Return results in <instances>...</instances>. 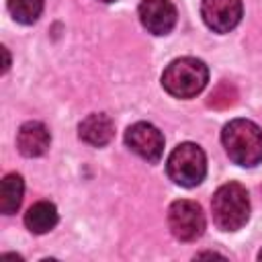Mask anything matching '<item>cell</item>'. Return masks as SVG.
Wrapping results in <instances>:
<instances>
[{"label": "cell", "instance_id": "6da1fadb", "mask_svg": "<svg viewBox=\"0 0 262 262\" xmlns=\"http://www.w3.org/2000/svg\"><path fill=\"white\" fill-rule=\"evenodd\" d=\"M223 147L237 166L252 168L262 162V129L248 119H233L221 131Z\"/></svg>", "mask_w": 262, "mask_h": 262}, {"label": "cell", "instance_id": "7a4b0ae2", "mask_svg": "<svg viewBox=\"0 0 262 262\" xmlns=\"http://www.w3.org/2000/svg\"><path fill=\"white\" fill-rule=\"evenodd\" d=\"M213 221L223 231H237L250 217V199L242 184L227 182L219 186L211 199Z\"/></svg>", "mask_w": 262, "mask_h": 262}, {"label": "cell", "instance_id": "3957f363", "mask_svg": "<svg viewBox=\"0 0 262 262\" xmlns=\"http://www.w3.org/2000/svg\"><path fill=\"white\" fill-rule=\"evenodd\" d=\"M209 80L207 66L196 57H178L162 74V86L176 98L196 96Z\"/></svg>", "mask_w": 262, "mask_h": 262}, {"label": "cell", "instance_id": "277c9868", "mask_svg": "<svg viewBox=\"0 0 262 262\" xmlns=\"http://www.w3.org/2000/svg\"><path fill=\"white\" fill-rule=\"evenodd\" d=\"M166 172L172 182L192 188L203 182L207 174V158L205 151L196 143H180L172 149L166 162Z\"/></svg>", "mask_w": 262, "mask_h": 262}, {"label": "cell", "instance_id": "5b68a950", "mask_svg": "<svg viewBox=\"0 0 262 262\" xmlns=\"http://www.w3.org/2000/svg\"><path fill=\"white\" fill-rule=\"evenodd\" d=\"M168 227L180 242H194L205 231V213L199 203L180 199L168 209Z\"/></svg>", "mask_w": 262, "mask_h": 262}, {"label": "cell", "instance_id": "8992f818", "mask_svg": "<svg viewBox=\"0 0 262 262\" xmlns=\"http://www.w3.org/2000/svg\"><path fill=\"white\" fill-rule=\"evenodd\" d=\"M125 143L131 151H135L139 158L147 160L149 164L160 162V158L164 154L162 131L158 127H154L151 123H145V121H139L125 131Z\"/></svg>", "mask_w": 262, "mask_h": 262}, {"label": "cell", "instance_id": "52a82bcc", "mask_svg": "<svg viewBox=\"0 0 262 262\" xmlns=\"http://www.w3.org/2000/svg\"><path fill=\"white\" fill-rule=\"evenodd\" d=\"M201 16L215 33H229L242 20V0H203Z\"/></svg>", "mask_w": 262, "mask_h": 262}, {"label": "cell", "instance_id": "ba28073f", "mask_svg": "<svg viewBox=\"0 0 262 262\" xmlns=\"http://www.w3.org/2000/svg\"><path fill=\"white\" fill-rule=\"evenodd\" d=\"M176 16V6L170 0H141L139 4V20L151 35H168Z\"/></svg>", "mask_w": 262, "mask_h": 262}, {"label": "cell", "instance_id": "9c48e42d", "mask_svg": "<svg viewBox=\"0 0 262 262\" xmlns=\"http://www.w3.org/2000/svg\"><path fill=\"white\" fill-rule=\"evenodd\" d=\"M51 143L49 129L39 121H27L16 133V147L27 158H37L47 151Z\"/></svg>", "mask_w": 262, "mask_h": 262}, {"label": "cell", "instance_id": "30bf717a", "mask_svg": "<svg viewBox=\"0 0 262 262\" xmlns=\"http://www.w3.org/2000/svg\"><path fill=\"white\" fill-rule=\"evenodd\" d=\"M78 135L82 141H86L88 145L94 147H102L106 145L113 135H115V123L111 121L108 115L104 113H94L88 115L80 125H78Z\"/></svg>", "mask_w": 262, "mask_h": 262}, {"label": "cell", "instance_id": "8fae6325", "mask_svg": "<svg viewBox=\"0 0 262 262\" xmlns=\"http://www.w3.org/2000/svg\"><path fill=\"white\" fill-rule=\"evenodd\" d=\"M55 223H57V209L49 201H39V203L31 205L29 211L25 213V225L29 227V231H33L37 235L51 231L55 227Z\"/></svg>", "mask_w": 262, "mask_h": 262}, {"label": "cell", "instance_id": "7c38bea8", "mask_svg": "<svg viewBox=\"0 0 262 262\" xmlns=\"http://www.w3.org/2000/svg\"><path fill=\"white\" fill-rule=\"evenodd\" d=\"M23 192H25V182L20 174L16 172L6 174L2 180V188H0V211L4 215L16 213L23 203Z\"/></svg>", "mask_w": 262, "mask_h": 262}, {"label": "cell", "instance_id": "4fadbf2b", "mask_svg": "<svg viewBox=\"0 0 262 262\" xmlns=\"http://www.w3.org/2000/svg\"><path fill=\"white\" fill-rule=\"evenodd\" d=\"M8 12L20 25H33L43 12V0H8Z\"/></svg>", "mask_w": 262, "mask_h": 262}, {"label": "cell", "instance_id": "5bb4252c", "mask_svg": "<svg viewBox=\"0 0 262 262\" xmlns=\"http://www.w3.org/2000/svg\"><path fill=\"white\" fill-rule=\"evenodd\" d=\"M237 102V90H235V86L231 84V82H219L215 88H213V92L209 94V98H207V106H211V108H217V111H223V108H229V106H233Z\"/></svg>", "mask_w": 262, "mask_h": 262}, {"label": "cell", "instance_id": "9a60e30c", "mask_svg": "<svg viewBox=\"0 0 262 262\" xmlns=\"http://www.w3.org/2000/svg\"><path fill=\"white\" fill-rule=\"evenodd\" d=\"M2 53H4V70H2V72H6V70H8V66H10V57H8L6 47H2Z\"/></svg>", "mask_w": 262, "mask_h": 262}, {"label": "cell", "instance_id": "2e32d148", "mask_svg": "<svg viewBox=\"0 0 262 262\" xmlns=\"http://www.w3.org/2000/svg\"><path fill=\"white\" fill-rule=\"evenodd\" d=\"M258 258H260V260H262V250H260V254H258Z\"/></svg>", "mask_w": 262, "mask_h": 262}, {"label": "cell", "instance_id": "e0dca14e", "mask_svg": "<svg viewBox=\"0 0 262 262\" xmlns=\"http://www.w3.org/2000/svg\"><path fill=\"white\" fill-rule=\"evenodd\" d=\"M100 2H115V0H100Z\"/></svg>", "mask_w": 262, "mask_h": 262}]
</instances>
